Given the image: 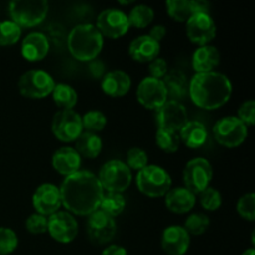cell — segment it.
Masks as SVG:
<instances>
[{
    "instance_id": "obj_1",
    "label": "cell",
    "mask_w": 255,
    "mask_h": 255,
    "mask_svg": "<svg viewBox=\"0 0 255 255\" xmlns=\"http://www.w3.org/2000/svg\"><path fill=\"white\" fill-rule=\"evenodd\" d=\"M62 207L72 216H90L97 211L104 197V189L96 174L81 171L65 177L60 187Z\"/></svg>"
},
{
    "instance_id": "obj_2",
    "label": "cell",
    "mask_w": 255,
    "mask_h": 255,
    "mask_svg": "<svg viewBox=\"0 0 255 255\" xmlns=\"http://www.w3.org/2000/svg\"><path fill=\"white\" fill-rule=\"evenodd\" d=\"M231 80L222 72L212 71L196 74L188 84L192 102L199 109L217 110L224 106L232 96Z\"/></svg>"
},
{
    "instance_id": "obj_3",
    "label": "cell",
    "mask_w": 255,
    "mask_h": 255,
    "mask_svg": "<svg viewBox=\"0 0 255 255\" xmlns=\"http://www.w3.org/2000/svg\"><path fill=\"white\" fill-rule=\"evenodd\" d=\"M67 47L72 56L82 62L97 59L104 47V36L92 24L76 25L67 36Z\"/></svg>"
},
{
    "instance_id": "obj_4",
    "label": "cell",
    "mask_w": 255,
    "mask_h": 255,
    "mask_svg": "<svg viewBox=\"0 0 255 255\" xmlns=\"http://www.w3.org/2000/svg\"><path fill=\"white\" fill-rule=\"evenodd\" d=\"M137 188L149 198L164 197L172 188V178L168 172L156 164H148L137 172Z\"/></svg>"
},
{
    "instance_id": "obj_5",
    "label": "cell",
    "mask_w": 255,
    "mask_h": 255,
    "mask_svg": "<svg viewBox=\"0 0 255 255\" xmlns=\"http://www.w3.org/2000/svg\"><path fill=\"white\" fill-rule=\"evenodd\" d=\"M47 12L49 2L46 0H15L9 4L11 21L21 29L41 24L46 19Z\"/></svg>"
},
{
    "instance_id": "obj_6",
    "label": "cell",
    "mask_w": 255,
    "mask_h": 255,
    "mask_svg": "<svg viewBox=\"0 0 255 255\" xmlns=\"http://www.w3.org/2000/svg\"><path fill=\"white\" fill-rule=\"evenodd\" d=\"M100 184L102 189L114 193H124L132 183V171L126 163L119 159L106 162L99 172Z\"/></svg>"
},
{
    "instance_id": "obj_7",
    "label": "cell",
    "mask_w": 255,
    "mask_h": 255,
    "mask_svg": "<svg viewBox=\"0 0 255 255\" xmlns=\"http://www.w3.org/2000/svg\"><path fill=\"white\" fill-rule=\"evenodd\" d=\"M213 133L219 144L227 148H236L248 137V127L238 117L226 116L216 122Z\"/></svg>"
},
{
    "instance_id": "obj_8",
    "label": "cell",
    "mask_w": 255,
    "mask_h": 255,
    "mask_svg": "<svg viewBox=\"0 0 255 255\" xmlns=\"http://www.w3.org/2000/svg\"><path fill=\"white\" fill-rule=\"evenodd\" d=\"M55 81L51 75L44 70H30L21 75L19 79L20 94L27 99H44L51 95L55 87Z\"/></svg>"
},
{
    "instance_id": "obj_9",
    "label": "cell",
    "mask_w": 255,
    "mask_h": 255,
    "mask_svg": "<svg viewBox=\"0 0 255 255\" xmlns=\"http://www.w3.org/2000/svg\"><path fill=\"white\" fill-rule=\"evenodd\" d=\"M212 178H213L212 164L203 157L191 159L183 169L184 187L189 189L194 196L208 188Z\"/></svg>"
},
{
    "instance_id": "obj_10",
    "label": "cell",
    "mask_w": 255,
    "mask_h": 255,
    "mask_svg": "<svg viewBox=\"0 0 255 255\" xmlns=\"http://www.w3.org/2000/svg\"><path fill=\"white\" fill-rule=\"evenodd\" d=\"M51 131L59 141L75 142L84 132L81 116L74 110H60L52 117Z\"/></svg>"
},
{
    "instance_id": "obj_11",
    "label": "cell",
    "mask_w": 255,
    "mask_h": 255,
    "mask_svg": "<svg viewBox=\"0 0 255 255\" xmlns=\"http://www.w3.org/2000/svg\"><path fill=\"white\" fill-rule=\"evenodd\" d=\"M87 217L86 232L92 243L96 246H105L115 238L117 232L115 218L107 216L100 209Z\"/></svg>"
},
{
    "instance_id": "obj_12",
    "label": "cell",
    "mask_w": 255,
    "mask_h": 255,
    "mask_svg": "<svg viewBox=\"0 0 255 255\" xmlns=\"http://www.w3.org/2000/svg\"><path fill=\"white\" fill-rule=\"evenodd\" d=\"M47 232L57 243L69 244L76 239L79 224L75 216L66 211H59L47 217Z\"/></svg>"
},
{
    "instance_id": "obj_13",
    "label": "cell",
    "mask_w": 255,
    "mask_h": 255,
    "mask_svg": "<svg viewBox=\"0 0 255 255\" xmlns=\"http://www.w3.org/2000/svg\"><path fill=\"white\" fill-rule=\"evenodd\" d=\"M157 126L161 129L177 132L188 122V114L181 102L177 100H167L159 109L156 110Z\"/></svg>"
},
{
    "instance_id": "obj_14",
    "label": "cell",
    "mask_w": 255,
    "mask_h": 255,
    "mask_svg": "<svg viewBox=\"0 0 255 255\" xmlns=\"http://www.w3.org/2000/svg\"><path fill=\"white\" fill-rule=\"evenodd\" d=\"M95 26L104 37L119 39L128 32L129 22L122 10L110 7L100 12Z\"/></svg>"
},
{
    "instance_id": "obj_15",
    "label": "cell",
    "mask_w": 255,
    "mask_h": 255,
    "mask_svg": "<svg viewBox=\"0 0 255 255\" xmlns=\"http://www.w3.org/2000/svg\"><path fill=\"white\" fill-rule=\"evenodd\" d=\"M186 32L191 42L198 46H206L213 41L217 35V25L211 14H194L186 22Z\"/></svg>"
},
{
    "instance_id": "obj_16",
    "label": "cell",
    "mask_w": 255,
    "mask_h": 255,
    "mask_svg": "<svg viewBox=\"0 0 255 255\" xmlns=\"http://www.w3.org/2000/svg\"><path fill=\"white\" fill-rule=\"evenodd\" d=\"M137 100L148 110H157L168 100V94L162 80L144 77L137 87Z\"/></svg>"
},
{
    "instance_id": "obj_17",
    "label": "cell",
    "mask_w": 255,
    "mask_h": 255,
    "mask_svg": "<svg viewBox=\"0 0 255 255\" xmlns=\"http://www.w3.org/2000/svg\"><path fill=\"white\" fill-rule=\"evenodd\" d=\"M32 206L36 213L50 217L60 211L62 207L59 187L51 183H44L36 188L32 196Z\"/></svg>"
},
{
    "instance_id": "obj_18",
    "label": "cell",
    "mask_w": 255,
    "mask_h": 255,
    "mask_svg": "<svg viewBox=\"0 0 255 255\" xmlns=\"http://www.w3.org/2000/svg\"><path fill=\"white\" fill-rule=\"evenodd\" d=\"M161 246L168 255H184L191 246V236L181 226H169L162 233Z\"/></svg>"
},
{
    "instance_id": "obj_19",
    "label": "cell",
    "mask_w": 255,
    "mask_h": 255,
    "mask_svg": "<svg viewBox=\"0 0 255 255\" xmlns=\"http://www.w3.org/2000/svg\"><path fill=\"white\" fill-rule=\"evenodd\" d=\"M161 51V44L149 37L148 35H141L131 41L128 46V54L134 61L146 64L157 59Z\"/></svg>"
},
{
    "instance_id": "obj_20",
    "label": "cell",
    "mask_w": 255,
    "mask_h": 255,
    "mask_svg": "<svg viewBox=\"0 0 255 255\" xmlns=\"http://www.w3.org/2000/svg\"><path fill=\"white\" fill-rule=\"evenodd\" d=\"M50 44L42 32H30L21 42V55L30 62L41 61L49 54Z\"/></svg>"
},
{
    "instance_id": "obj_21",
    "label": "cell",
    "mask_w": 255,
    "mask_h": 255,
    "mask_svg": "<svg viewBox=\"0 0 255 255\" xmlns=\"http://www.w3.org/2000/svg\"><path fill=\"white\" fill-rule=\"evenodd\" d=\"M51 163L57 173L69 177L80 171L81 157L72 147H61L52 154Z\"/></svg>"
},
{
    "instance_id": "obj_22",
    "label": "cell",
    "mask_w": 255,
    "mask_h": 255,
    "mask_svg": "<svg viewBox=\"0 0 255 255\" xmlns=\"http://www.w3.org/2000/svg\"><path fill=\"white\" fill-rule=\"evenodd\" d=\"M132 81L127 72L122 70H114L104 75L101 89L111 97H122L131 90Z\"/></svg>"
},
{
    "instance_id": "obj_23",
    "label": "cell",
    "mask_w": 255,
    "mask_h": 255,
    "mask_svg": "<svg viewBox=\"0 0 255 255\" xmlns=\"http://www.w3.org/2000/svg\"><path fill=\"white\" fill-rule=\"evenodd\" d=\"M166 207L176 214H184L191 212L196 206V196L186 187L171 188L166 194Z\"/></svg>"
},
{
    "instance_id": "obj_24",
    "label": "cell",
    "mask_w": 255,
    "mask_h": 255,
    "mask_svg": "<svg viewBox=\"0 0 255 255\" xmlns=\"http://www.w3.org/2000/svg\"><path fill=\"white\" fill-rule=\"evenodd\" d=\"M221 62V54L218 49L212 45L199 46L192 56V66L196 74L212 72Z\"/></svg>"
},
{
    "instance_id": "obj_25",
    "label": "cell",
    "mask_w": 255,
    "mask_h": 255,
    "mask_svg": "<svg viewBox=\"0 0 255 255\" xmlns=\"http://www.w3.org/2000/svg\"><path fill=\"white\" fill-rule=\"evenodd\" d=\"M179 139L186 147L191 149L201 148L208 139L206 126L199 121H188L178 132Z\"/></svg>"
},
{
    "instance_id": "obj_26",
    "label": "cell",
    "mask_w": 255,
    "mask_h": 255,
    "mask_svg": "<svg viewBox=\"0 0 255 255\" xmlns=\"http://www.w3.org/2000/svg\"><path fill=\"white\" fill-rule=\"evenodd\" d=\"M75 142H76L75 149L81 158L82 157L89 159L96 158L102 151V139L97 133L84 131Z\"/></svg>"
},
{
    "instance_id": "obj_27",
    "label": "cell",
    "mask_w": 255,
    "mask_h": 255,
    "mask_svg": "<svg viewBox=\"0 0 255 255\" xmlns=\"http://www.w3.org/2000/svg\"><path fill=\"white\" fill-rule=\"evenodd\" d=\"M166 6L169 16L177 22H187L197 14L196 0H168Z\"/></svg>"
},
{
    "instance_id": "obj_28",
    "label": "cell",
    "mask_w": 255,
    "mask_h": 255,
    "mask_svg": "<svg viewBox=\"0 0 255 255\" xmlns=\"http://www.w3.org/2000/svg\"><path fill=\"white\" fill-rule=\"evenodd\" d=\"M51 95L56 106H59L61 110H72L79 99L76 90L67 84L55 85Z\"/></svg>"
},
{
    "instance_id": "obj_29",
    "label": "cell",
    "mask_w": 255,
    "mask_h": 255,
    "mask_svg": "<svg viewBox=\"0 0 255 255\" xmlns=\"http://www.w3.org/2000/svg\"><path fill=\"white\" fill-rule=\"evenodd\" d=\"M129 27H136V29H144L148 26L154 19V11L151 6L144 4L136 5L133 9L127 15Z\"/></svg>"
},
{
    "instance_id": "obj_30",
    "label": "cell",
    "mask_w": 255,
    "mask_h": 255,
    "mask_svg": "<svg viewBox=\"0 0 255 255\" xmlns=\"http://www.w3.org/2000/svg\"><path fill=\"white\" fill-rule=\"evenodd\" d=\"M125 207H126V199L121 193L107 192L102 197L99 209L106 213L107 216L115 218V217L120 216L124 212Z\"/></svg>"
},
{
    "instance_id": "obj_31",
    "label": "cell",
    "mask_w": 255,
    "mask_h": 255,
    "mask_svg": "<svg viewBox=\"0 0 255 255\" xmlns=\"http://www.w3.org/2000/svg\"><path fill=\"white\" fill-rule=\"evenodd\" d=\"M164 87L167 90L168 96H182L187 90V79L184 76L183 72L178 71V70H171L166 74V76L162 79Z\"/></svg>"
},
{
    "instance_id": "obj_32",
    "label": "cell",
    "mask_w": 255,
    "mask_h": 255,
    "mask_svg": "<svg viewBox=\"0 0 255 255\" xmlns=\"http://www.w3.org/2000/svg\"><path fill=\"white\" fill-rule=\"evenodd\" d=\"M21 34V27L11 20H4L0 22V46H11L16 44Z\"/></svg>"
},
{
    "instance_id": "obj_33",
    "label": "cell",
    "mask_w": 255,
    "mask_h": 255,
    "mask_svg": "<svg viewBox=\"0 0 255 255\" xmlns=\"http://www.w3.org/2000/svg\"><path fill=\"white\" fill-rule=\"evenodd\" d=\"M156 143L166 153H174L178 151L181 139L177 132L158 128L156 132Z\"/></svg>"
},
{
    "instance_id": "obj_34",
    "label": "cell",
    "mask_w": 255,
    "mask_h": 255,
    "mask_svg": "<svg viewBox=\"0 0 255 255\" xmlns=\"http://www.w3.org/2000/svg\"><path fill=\"white\" fill-rule=\"evenodd\" d=\"M81 120L84 131L91 132V133L101 132L107 125V117L97 110H91V111L86 112L84 116H81Z\"/></svg>"
},
{
    "instance_id": "obj_35",
    "label": "cell",
    "mask_w": 255,
    "mask_h": 255,
    "mask_svg": "<svg viewBox=\"0 0 255 255\" xmlns=\"http://www.w3.org/2000/svg\"><path fill=\"white\" fill-rule=\"evenodd\" d=\"M209 224H211V221H209L208 216L203 213H193L186 219L183 228L186 229L189 236L191 234L192 236H202L208 231Z\"/></svg>"
},
{
    "instance_id": "obj_36",
    "label": "cell",
    "mask_w": 255,
    "mask_h": 255,
    "mask_svg": "<svg viewBox=\"0 0 255 255\" xmlns=\"http://www.w3.org/2000/svg\"><path fill=\"white\" fill-rule=\"evenodd\" d=\"M19 246V238L11 228L0 227V255H9Z\"/></svg>"
},
{
    "instance_id": "obj_37",
    "label": "cell",
    "mask_w": 255,
    "mask_h": 255,
    "mask_svg": "<svg viewBox=\"0 0 255 255\" xmlns=\"http://www.w3.org/2000/svg\"><path fill=\"white\" fill-rule=\"evenodd\" d=\"M126 166L128 167L131 171H141L144 167L148 166V156L146 152L138 147H133V148L128 149L126 154Z\"/></svg>"
},
{
    "instance_id": "obj_38",
    "label": "cell",
    "mask_w": 255,
    "mask_h": 255,
    "mask_svg": "<svg viewBox=\"0 0 255 255\" xmlns=\"http://www.w3.org/2000/svg\"><path fill=\"white\" fill-rule=\"evenodd\" d=\"M199 202L206 211L213 212L222 206V196L218 189L208 187L199 193Z\"/></svg>"
},
{
    "instance_id": "obj_39",
    "label": "cell",
    "mask_w": 255,
    "mask_h": 255,
    "mask_svg": "<svg viewBox=\"0 0 255 255\" xmlns=\"http://www.w3.org/2000/svg\"><path fill=\"white\" fill-rule=\"evenodd\" d=\"M237 211L239 216L246 221H255V196L254 193H247L239 198L237 203Z\"/></svg>"
},
{
    "instance_id": "obj_40",
    "label": "cell",
    "mask_w": 255,
    "mask_h": 255,
    "mask_svg": "<svg viewBox=\"0 0 255 255\" xmlns=\"http://www.w3.org/2000/svg\"><path fill=\"white\" fill-rule=\"evenodd\" d=\"M25 226L31 234H44L47 232V217L34 213L26 219Z\"/></svg>"
},
{
    "instance_id": "obj_41",
    "label": "cell",
    "mask_w": 255,
    "mask_h": 255,
    "mask_svg": "<svg viewBox=\"0 0 255 255\" xmlns=\"http://www.w3.org/2000/svg\"><path fill=\"white\" fill-rule=\"evenodd\" d=\"M238 119L248 126H253L255 124V102L254 100H248L243 102L238 109Z\"/></svg>"
},
{
    "instance_id": "obj_42",
    "label": "cell",
    "mask_w": 255,
    "mask_h": 255,
    "mask_svg": "<svg viewBox=\"0 0 255 255\" xmlns=\"http://www.w3.org/2000/svg\"><path fill=\"white\" fill-rule=\"evenodd\" d=\"M148 71H149V75H151V77L162 80L164 76H166L167 72H168V65H167L166 60L164 59L157 57V59H154L153 61L149 62Z\"/></svg>"
},
{
    "instance_id": "obj_43",
    "label": "cell",
    "mask_w": 255,
    "mask_h": 255,
    "mask_svg": "<svg viewBox=\"0 0 255 255\" xmlns=\"http://www.w3.org/2000/svg\"><path fill=\"white\" fill-rule=\"evenodd\" d=\"M166 34H167L166 26H163V25H156V26H153L151 29L148 36L152 37L153 40H156L157 42H161L162 40L164 39V36H166Z\"/></svg>"
},
{
    "instance_id": "obj_44",
    "label": "cell",
    "mask_w": 255,
    "mask_h": 255,
    "mask_svg": "<svg viewBox=\"0 0 255 255\" xmlns=\"http://www.w3.org/2000/svg\"><path fill=\"white\" fill-rule=\"evenodd\" d=\"M101 255H128L127 251L121 246H117V244H112V246L106 247V248L102 251Z\"/></svg>"
},
{
    "instance_id": "obj_45",
    "label": "cell",
    "mask_w": 255,
    "mask_h": 255,
    "mask_svg": "<svg viewBox=\"0 0 255 255\" xmlns=\"http://www.w3.org/2000/svg\"><path fill=\"white\" fill-rule=\"evenodd\" d=\"M90 62H91V64H90V70H91L92 75H94L95 77L101 76V74L104 72V69H105L104 64H102V62L97 59L92 60V61H90Z\"/></svg>"
},
{
    "instance_id": "obj_46",
    "label": "cell",
    "mask_w": 255,
    "mask_h": 255,
    "mask_svg": "<svg viewBox=\"0 0 255 255\" xmlns=\"http://www.w3.org/2000/svg\"><path fill=\"white\" fill-rule=\"evenodd\" d=\"M242 255H255V251H254V248H249V249H247L246 252H243V254Z\"/></svg>"
}]
</instances>
